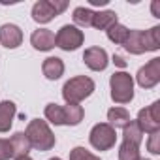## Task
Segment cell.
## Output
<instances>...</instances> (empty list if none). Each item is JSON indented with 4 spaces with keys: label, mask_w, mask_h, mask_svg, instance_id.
Segmentation results:
<instances>
[{
    "label": "cell",
    "mask_w": 160,
    "mask_h": 160,
    "mask_svg": "<svg viewBox=\"0 0 160 160\" xmlns=\"http://www.w3.org/2000/svg\"><path fill=\"white\" fill-rule=\"evenodd\" d=\"M92 17H94V12L89 10V8H85V6L75 8V10H73V15H72V19H73V23H75L77 28H79V27H83V28L91 27Z\"/></svg>",
    "instance_id": "ffe728a7"
},
{
    "label": "cell",
    "mask_w": 160,
    "mask_h": 160,
    "mask_svg": "<svg viewBox=\"0 0 160 160\" xmlns=\"http://www.w3.org/2000/svg\"><path fill=\"white\" fill-rule=\"evenodd\" d=\"M130 55H143L147 51L160 49V27H152L149 30H130L124 45Z\"/></svg>",
    "instance_id": "6da1fadb"
},
{
    "label": "cell",
    "mask_w": 160,
    "mask_h": 160,
    "mask_svg": "<svg viewBox=\"0 0 160 160\" xmlns=\"http://www.w3.org/2000/svg\"><path fill=\"white\" fill-rule=\"evenodd\" d=\"M68 8V2H58V0H40L32 6V19L40 25H45L53 21L57 15H60Z\"/></svg>",
    "instance_id": "52a82bcc"
},
{
    "label": "cell",
    "mask_w": 160,
    "mask_h": 160,
    "mask_svg": "<svg viewBox=\"0 0 160 160\" xmlns=\"http://www.w3.org/2000/svg\"><path fill=\"white\" fill-rule=\"evenodd\" d=\"M106 34H108V38H109L113 43L124 45V42H126V38H128V34H130V28H126L124 25L117 23V25H113L111 28H108Z\"/></svg>",
    "instance_id": "44dd1931"
},
{
    "label": "cell",
    "mask_w": 160,
    "mask_h": 160,
    "mask_svg": "<svg viewBox=\"0 0 160 160\" xmlns=\"http://www.w3.org/2000/svg\"><path fill=\"white\" fill-rule=\"evenodd\" d=\"M94 92V81L87 75H77L72 77L62 87V98L66 104H79L85 98H89Z\"/></svg>",
    "instance_id": "3957f363"
},
{
    "label": "cell",
    "mask_w": 160,
    "mask_h": 160,
    "mask_svg": "<svg viewBox=\"0 0 160 160\" xmlns=\"http://www.w3.org/2000/svg\"><path fill=\"white\" fill-rule=\"evenodd\" d=\"M113 62L119 66V68H124L126 66V62H124V58L122 57H119V55H113Z\"/></svg>",
    "instance_id": "83f0119b"
},
{
    "label": "cell",
    "mask_w": 160,
    "mask_h": 160,
    "mask_svg": "<svg viewBox=\"0 0 160 160\" xmlns=\"http://www.w3.org/2000/svg\"><path fill=\"white\" fill-rule=\"evenodd\" d=\"M147 151L151 154H160V132L149 134V141H147Z\"/></svg>",
    "instance_id": "d4e9b609"
},
{
    "label": "cell",
    "mask_w": 160,
    "mask_h": 160,
    "mask_svg": "<svg viewBox=\"0 0 160 160\" xmlns=\"http://www.w3.org/2000/svg\"><path fill=\"white\" fill-rule=\"evenodd\" d=\"M45 119L55 124V126H66V121H64V109L62 106L58 104H47L45 106Z\"/></svg>",
    "instance_id": "d6986e66"
},
{
    "label": "cell",
    "mask_w": 160,
    "mask_h": 160,
    "mask_svg": "<svg viewBox=\"0 0 160 160\" xmlns=\"http://www.w3.org/2000/svg\"><path fill=\"white\" fill-rule=\"evenodd\" d=\"M25 136L28 138L30 147H34L36 151H51L57 143V138L51 132L47 121L42 119H32L25 130Z\"/></svg>",
    "instance_id": "7a4b0ae2"
},
{
    "label": "cell",
    "mask_w": 160,
    "mask_h": 160,
    "mask_svg": "<svg viewBox=\"0 0 160 160\" xmlns=\"http://www.w3.org/2000/svg\"><path fill=\"white\" fill-rule=\"evenodd\" d=\"M10 143H12V149H13V156H15V158L28 154V151L32 149L30 143H28V138L25 136V132H15V134L12 136Z\"/></svg>",
    "instance_id": "ac0fdd59"
},
{
    "label": "cell",
    "mask_w": 160,
    "mask_h": 160,
    "mask_svg": "<svg viewBox=\"0 0 160 160\" xmlns=\"http://www.w3.org/2000/svg\"><path fill=\"white\" fill-rule=\"evenodd\" d=\"M42 72H43V75L49 79V81H57V79H60L62 73H64V62H62V58H58V57H47L43 60V64H42Z\"/></svg>",
    "instance_id": "4fadbf2b"
},
{
    "label": "cell",
    "mask_w": 160,
    "mask_h": 160,
    "mask_svg": "<svg viewBox=\"0 0 160 160\" xmlns=\"http://www.w3.org/2000/svg\"><path fill=\"white\" fill-rule=\"evenodd\" d=\"M117 23H119L117 13L113 10H104V12H94V17H92L91 27H94L98 30H108V28H111Z\"/></svg>",
    "instance_id": "9a60e30c"
},
{
    "label": "cell",
    "mask_w": 160,
    "mask_h": 160,
    "mask_svg": "<svg viewBox=\"0 0 160 160\" xmlns=\"http://www.w3.org/2000/svg\"><path fill=\"white\" fill-rule=\"evenodd\" d=\"M89 141L96 151H109L117 143V132L108 122H98L92 126L89 134Z\"/></svg>",
    "instance_id": "5b68a950"
},
{
    "label": "cell",
    "mask_w": 160,
    "mask_h": 160,
    "mask_svg": "<svg viewBox=\"0 0 160 160\" xmlns=\"http://www.w3.org/2000/svg\"><path fill=\"white\" fill-rule=\"evenodd\" d=\"M109 89L115 104H130L134 100V77L126 72H115L109 77Z\"/></svg>",
    "instance_id": "277c9868"
},
{
    "label": "cell",
    "mask_w": 160,
    "mask_h": 160,
    "mask_svg": "<svg viewBox=\"0 0 160 160\" xmlns=\"http://www.w3.org/2000/svg\"><path fill=\"white\" fill-rule=\"evenodd\" d=\"M30 43L36 51H51L55 47V32L49 28H38L32 32Z\"/></svg>",
    "instance_id": "7c38bea8"
},
{
    "label": "cell",
    "mask_w": 160,
    "mask_h": 160,
    "mask_svg": "<svg viewBox=\"0 0 160 160\" xmlns=\"http://www.w3.org/2000/svg\"><path fill=\"white\" fill-rule=\"evenodd\" d=\"M49 160H62V158H58V156H55V158H49Z\"/></svg>",
    "instance_id": "4dcf8cb0"
},
{
    "label": "cell",
    "mask_w": 160,
    "mask_h": 160,
    "mask_svg": "<svg viewBox=\"0 0 160 160\" xmlns=\"http://www.w3.org/2000/svg\"><path fill=\"white\" fill-rule=\"evenodd\" d=\"M0 43L6 49H17L23 43V30L13 23L2 25L0 27Z\"/></svg>",
    "instance_id": "8fae6325"
},
{
    "label": "cell",
    "mask_w": 160,
    "mask_h": 160,
    "mask_svg": "<svg viewBox=\"0 0 160 160\" xmlns=\"http://www.w3.org/2000/svg\"><path fill=\"white\" fill-rule=\"evenodd\" d=\"M108 2H109V0H89L91 6H106Z\"/></svg>",
    "instance_id": "f1b7e54d"
},
{
    "label": "cell",
    "mask_w": 160,
    "mask_h": 160,
    "mask_svg": "<svg viewBox=\"0 0 160 160\" xmlns=\"http://www.w3.org/2000/svg\"><path fill=\"white\" fill-rule=\"evenodd\" d=\"M151 10H152V15L158 19L160 17V2H158V0H154V2L151 4Z\"/></svg>",
    "instance_id": "4316f807"
},
{
    "label": "cell",
    "mask_w": 160,
    "mask_h": 160,
    "mask_svg": "<svg viewBox=\"0 0 160 160\" xmlns=\"http://www.w3.org/2000/svg\"><path fill=\"white\" fill-rule=\"evenodd\" d=\"M139 158H141L139 156V145L122 139V143L119 147V160H139Z\"/></svg>",
    "instance_id": "7402d4cb"
},
{
    "label": "cell",
    "mask_w": 160,
    "mask_h": 160,
    "mask_svg": "<svg viewBox=\"0 0 160 160\" xmlns=\"http://www.w3.org/2000/svg\"><path fill=\"white\" fill-rule=\"evenodd\" d=\"M15 113H17V108H15L13 102H10V100L0 102V134L8 132L12 128L13 119H15Z\"/></svg>",
    "instance_id": "5bb4252c"
},
{
    "label": "cell",
    "mask_w": 160,
    "mask_h": 160,
    "mask_svg": "<svg viewBox=\"0 0 160 160\" xmlns=\"http://www.w3.org/2000/svg\"><path fill=\"white\" fill-rule=\"evenodd\" d=\"M62 109H64L66 126H77L85 117V111L79 104H66V106H62Z\"/></svg>",
    "instance_id": "e0dca14e"
},
{
    "label": "cell",
    "mask_w": 160,
    "mask_h": 160,
    "mask_svg": "<svg viewBox=\"0 0 160 160\" xmlns=\"http://www.w3.org/2000/svg\"><path fill=\"white\" fill-rule=\"evenodd\" d=\"M70 160H102V158L96 156V154H92L85 147H73L70 151Z\"/></svg>",
    "instance_id": "cb8c5ba5"
},
{
    "label": "cell",
    "mask_w": 160,
    "mask_h": 160,
    "mask_svg": "<svg viewBox=\"0 0 160 160\" xmlns=\"http://www.w3.org/2000/svg\"><path fill=\"white\" fill-rule=\"evenodd\" d=\"M136 81L141 89H152L160 83V58H151L145 66H141L136 73Z\"/></svg>",
    "instance_id": "9c48e42d"
},
{
    "label": "cell",
    "mask_w": 160,
    "mask_h": 160,
    "mask_svg": "<svg viewBox=\"0 0 160 160\" xmlns=\"http://www.w3.org/2000/svg\"><path fill=\"white\" fill-rule=\"evenodd\" d=\"M83 42H85V34L75 25H64L55 34V45L60 47L62 51H75L83 45Z\"/></svg>",
    "instance_id": "8992f818"
},
{
    "label": "cell",
    "mask_w": 160,
    "mask_h": 160,
    "mask_svg": "<svg viewBox=\"0 0 160 160\" xmlns=\"http://www.w3.org/2000/svg\"><path fill=\"white\" fill-rule=\"evenodd\" d=\"M108 121H109L108 124L117 130V128H124L132 119H130V113L124 108H111L108 111Z\"/></svg>",
    "instance_id": "2e32d148"
},
{
    "label": "cell",
    "mask_w": 160,
    "mask_h": 160,
    "mask_svg": "<svg viewBox=\"0 0 160 160\" xmlns=\"http://www.w3.org/2000/svg\"><path fill=\"white\" fill-rule=\"evenodd\" d=\"M136 122L143 134L160 132V102H152L151 106L139 109Z\"/></svg>",
    "instance_id": "ba28073f"
},
{
    "label": "cell",
    "mask_w": 160,
    "mask_h": 160,
    "mask_svg": "<svg viewBox=\"0 0 160 160\" xmlns=\"http://www.w3.org/2000/svg\"><path fill=\"white\" fill-rule=\"evenodd\" d=\"M122 130H124V132H122L124 141H130V143H136V145L141 143V139H143V132L139 130V126H138L136 121H130Z\"/></svg>",
    "instance_id": "603a6c76"
},
{
    "label": "cell",
    "mask_w": 160,
    "mask_h": 160,
    "mask_svg": "<svg viewBox=\"0 0 160 160\" xmlns=\"http://www.w3.org/2000/svg\"><path fill=\"white\" fill-rule=\"evenodd\" d=\"M139 160H145V158H139Z\"/></svg>",
    "instance_id": "1f68e13d"
},
{
    "label": "cell",
    "mask_w": 160,
    "mask_h": 160,
    "mask_svg": "<svg viewBox=\"0 0 160 160\" xmlns=\"http://www.w3.org/2000/svg\"><path fill=\"white\" fill-rule=\"evenodd\" d=\"M15 160H32V158H30V156H28V154H25V156H17V158H15Z\"/></svg>",
    "instance_id": "f546056e"
},
{
    "label": "cell",
    "mask_w": 160,
    "mask_h": 160,
    "mask_svg": "<svg viewBox=\"0 0 160 160\" xmlns=\"http://www.w3.org/2000/svg\"><path fill=\"white\" fill-rule=\"evenodd\" d=\"M13 156V149L10 139H2L0 138V160H10Z\"/></svg>",
    "instance_id": "484cf974"
},
{
    "label": "cell",
    "mask_w": 160,
    "mask_h": 160,
    "mask_svg": "<svg viewBox=\"0 0 160 160\" xmlns=\"http://www.w3.org/2000/svg\"><path fill=\"white\" fill-rule=\"evenodd\" d=\"M83 62H85L87 68H91L92 72H102V70L108 68L109 58H108L106 49H102V47H89V49H85V53H83Z\"/></svg>",
    "instance_id": "30bf717a"
}]
</instances>
